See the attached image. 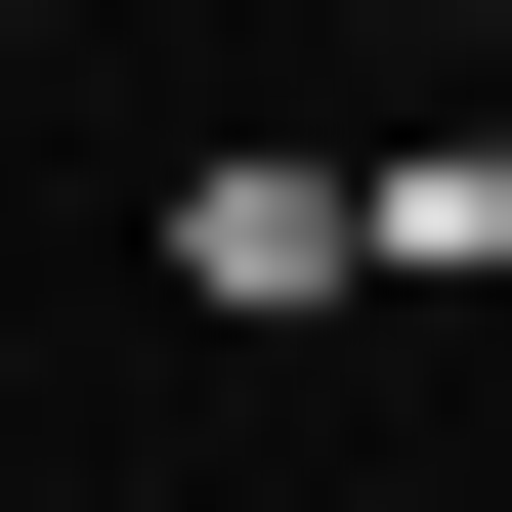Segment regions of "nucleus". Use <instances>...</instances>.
Listing matches in <instances>:
<instances>
[]
</instances>
